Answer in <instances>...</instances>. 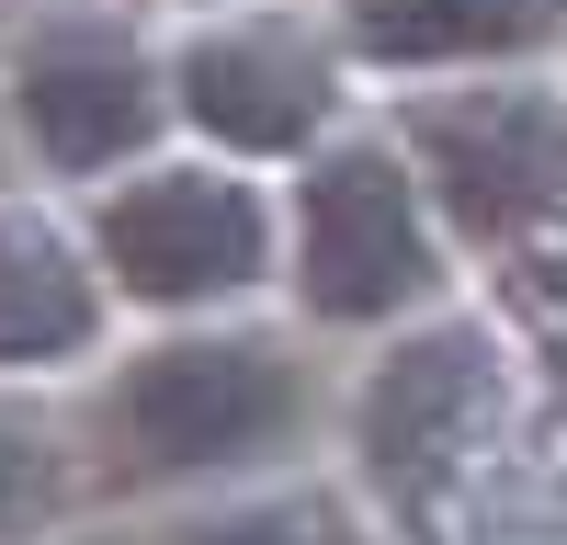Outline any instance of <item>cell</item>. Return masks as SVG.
Returning <instances> with one entry per match:
<instances>
[{
  "instance_id": "cell-6",
  "label": "cell",
  "mask_w": 567,
  "mask_h": 545,
  "mask_svg": "<svg viewBox=\"0 0 567 545\" xmlns=\"http://www.w3.org/2000/svg\"><path fill=\"white\" fill-rule=\"evenodd\" d=\"M386 136L409 148L454 250H511L545 216H567V80L545 69H477L398 91Z\"/></svg>"
},
{
  "instance_id": "cell-12",
  "label": "cell",
  "mask_w": 567,
  "mask_h": 545,
  "mask_svg": "<svg viewBox=\"0 0 567 545\" xmlns=\"http://www.w3.org/2000/svg\"><path fill=\"white\" fill-rule=\"evenodd\" d=\"M12 171H23V136H12V91H0V194H12Z\"/></svg>"
},
{
  "instance_id": "cell-7",
  "label": "cell",
  "mask_w": 567,
  "mask_h": 545,
  "mask_svg": "<svg viewBox=\"0 0 567 545\" xmlns=\"http://www.w3.org/2000/svg\"><path fill=\"white\" fill-rule=\"evenodd\" d=\"M511 409V352L477 318H420L386 330V352L352 387V466L386 512H432V500L477 466V443Z\"/></svg>"
},
{
  "instance_id": "cell-4",
  "label": "cell",
  "mask_w": 567,
  "mask_h": 545,
  "mask_svg": "<svg viewBox=\"0 0 567 545\" xmlns=\"http://www.w3.org/2000/svg\"><path fill=\"white\" fill-rule=\"evenodd\" d=\"M0 91H12V136L45 182H125L136 160H159L171 114V45L103 12V0H45L0 34Z\"/></svg>"
},
{
  "instance_id": "cell-11",
  "label": "cell",
  "mask_w": 567,
  "mask_h": 545,
  "mask_svg": "<svg viewBox=\"0 0 567 545\" xmlns=\"http://www.w3.org/2000/svg\"><path fill=\"white\" fill-rule=\"evenodd\" d=\"M69 489H80V432H58L45 409L0 387V545H34L69 512Z\"/></svg>"
},
{
  "instance_id": "cell-13",
  "label": "cell",
  "mask_w": 567,
  "mask_h": 545,
  "mask_svg": "<svg viewBox=\"0 0 567 545\" xmlns=\"http://www.w3.org/2000/svg\"><path fill=\"white\" fill-rule=\"evenodd\" d=\"M182 12H239V0H182Z\"/></svg>"
},
{
  "instance_id": "cell-1",
  "label": "cell",
  "mask_w": 567,
  "mask_h": 545,
  "mask_svg": "<svg viewBox=\"0 0 567 545\" xmlns=\"http://www.w3.org/2000/svg\"><path fill=\"white\" fill-rule=\"evenodd\" d=\"M318 352L261 318H171L125 341L80 398V477L103 489H239L318 432Z\"/></svg>"
},
{
  "instance_id": "cell-14",
  "label": "cell",
  "mask_w": 567,
  "mask_h": 545,
  "mask_svg": "<svg viewBox=\"0 0 567 545\" xmlns=\"http://www.w3.org/2000/svg\"><path fill=\"white\" fill-rule=\"evenodd\" d=\"M69 545H125V534H69Z\"/></svg>"
},
{
  "instance_id": "cell-5",
  "label": "cell",
  "mask_w": 567,
  "mask_h": 545,
  "mask_svg": "<svg viewBox=\"0 0 567 545\" xmlns=\"http://www.w3.org/2000/svg\"><path fill=\"white\" fill-rule=\"evenodd\" d=\"M352 103V45L341 23L296 12V0H239V12H194L171 34V114L194 148L239 171H307Z\"/></svg>"
},
{
  "instance_id": "cell-2",
  "label": "cell",
  "mask_w": 567,
  "mask_h": 545,
  "mask_svg": "<svg viewBox=\"0 0 567 545\" xmlns=\"http://www.w3.org/2000/svg\"><path fill=\"white\" fill-rule=\"evenodd\" d=\"M454 227L432 216L420 171L386 125H341L284 194V296L307 330H420L443 318Z\"/></svg>"
},
{
  "instance_id": "cell-9",
  "label": "cell",
  "mask_w": 567,
  "mask_h": 545,
  "mask_svg": "<svg viewBox=\"0 0 567 545\" xmlns=\"http://www.w3.org/2000/svg\"><path fill=\"white\" fill-rule=\"evenodd\" d=\"M352 69L386 80H477V69H534L567 45V0H329Z\"/></svg>"
},
{
  "instance_id": "cell-3",
  "label": "cell",
  "mask_w": 567,
  "mask_h": 545,
  "mask_svg": "<svg viewBox=\"0 0 567 545\" xmlns=\"http://www.w3.org/2000/svg\"><path fill=\"white\" fill-rule=\"evenodd\" d=\"M91 261H103L114 307L136 318H239L261 285H284V205L261 194V171L216 148H159L125 182L91 194Z\"/></svg>"
},
{
  "instance_id": "cell-8",
  "label": "cell",
  "mask_w": 567,
  "mask_h": 545,
  "mask_svg": "<svg viewBox=\"0 0 567 545\" xmlns=\"http://www.w3.org/2000/svg\"><path fill=\"white\" fill-rule=\"evenodd\" d=\"M114 341V285L91 261V227L45 216L34 194H0V387L103 363Z\"/></svg>"
},
{
  "instance_id": "cell-10",
  "label": "cell",
  "mask_w": 567,
  "mask_h": 545,
  "mask_svg": "<svg viewBox=\"0 0 567 545\" xmlns=\"http://www.w3.org/2000/svg\"><path fill=\"white\" fill-rule=\"evenodd\" d=\"M148 545H386V534H374L363 500H341V489L272 477V489H227V500H205V512H182Z\"/></svg>"
}]
</instances>
